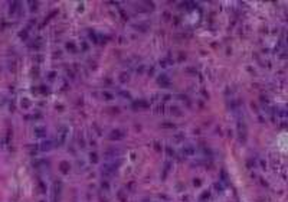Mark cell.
Masks as SVG:
<instances>
[{"label": "cell", "instance_id": "obj_1", "mask_svg": "<svg viewBox=\"0 0 288 202\" xmlns=\"http://www.w3.org/2000/svg\"><path fill=\"white\" fill-rule=\"evenodd\" d=\"M115 169H117L115 163H107V165H104V167L101 169V173H102V176H105V178H110V176H112V175L115 173Z\"/></svg>", "mask_w": 288, "mask_h": 202}, {"label": "cell", "instance_id": "obj_2", "mask_svg": "<svg viewBox=\"0 0 288 202\" xmlns=\"http://www.w3.org/2000/svg\"><path fill=\"white\" fill-rule=\"evenodd\" d=\"M66 134H68V129H66L65 126H62L61 129L58 130V136H56V143H58V146H62V144L65 143Z\"/></svg>", "mask_w": 288, "mask_h": 202}, {"label": "cell", "instance_id": "obj_3", "mask_svg": "<svg viewBox=\"0 0 288 202\" xmlns=\"http://www.w3.org/2000/svg\"><path fill=\"white\" fill-rule=\"evenodd\" d=\"M124 132L123 130H112L111 132V134H110V139L111 140H121V139H124Z\"/></svg>", "mask_w": 288, "mask_h": 202}, {"label": "cell", "instance_id": "obj_4", "mask_svg": "<svg viewBox=\"0 0 288 202\" xmlns=\"http://www.w3.org/2000/svg\"><path fill=\"white\" fill-rule=\"evenodd\" d=\"M35 136L36 137H46V129L45 127H42V126H39V127H35Z\"/></svg>", "mask_w": 288, "mask_h": 202}, {"label": "cell", "instance_id": "obj_5", "mask_svg": "<svg viewBox=\"0 0 288 202\" xmlns=\"http://www.w3.org/2000/svg\"><path fill=\"white\" fill-rule=\"evenodd\" d=\"M194 152H196V149L193 146H190V144H187V146L183 147V154H185V156H193Z\"/></svg>", "mask_w": 288, "mask_h": 202}, {"label": "cell", "instance_id": "obj_6", "mask_svg": "<svg viewBox=\"0 0 288 202\" xmlns=\"http://www.w3.org/2000/svg\"><path fill=\"white\" fill-rule=\"evenodd\" d=\"M53 147V144H52V141L50 140H48V141H43L41 144V150H43V152H48V150H50Z\"/></svg>", "mask_w": 288, "mask_h": 202}, {"label": "cell", "instance_id": "obj_7", "mask_svg": "<svg viewBox=\"0 0 288 202\" xmlns=\"http://www.w3.org/2000/svg\"><path fill=\"white\" fill-rule=\"evenodd\" d=\"M158 82L161 84V85H163L164 88H167V87L170 85V81H169V78L166 77V75H161V77L158 78Z\"/></svg>", "mask_w": 288, "mask_h": 202}, {"label": "cell", "instance_id": "obj_8", "mask_svg": "<svg viewBox=\"0 0 288 202\" xmlns=\"http://www.w3.org/2000/svg\"><path fill=\"white\" fill-rule=\"evenodd\" d=\"M69 167H71V166H69L68 162H62V163H61V170L63 172V173H68V172H69Z\"/></svg>", "mask_w": 288, "mask_h": 202}, {"label": "cell", "instance_id": "obj_9", "mask_svg": "<svg viewBox=\"0 0 288 202\" xmlns=\"http://www.w3.org/2000/svg\"><path fill=\"white\" fill-rule=\"evenodd\" d=\"M102 97L105 98V100H112V98H114V95H112L111 92H107V91H104V92H102Z\"/></svg>", "mask_w": 288, "mask_h": 202}, {"label": "cell", "instance_id": "obj_10", "mask_svg": "<svg viewBox=\"0 0 288 202\" xmlns=\"http://www.w3.org/2000/svg\"><path fill=\"white\" fill-rule=\"evenodd\" d=\"M89 156H91V162H92V163H96V162H98V154L96 153H91Z\"/></svg>", "mask_w": 288, "mask_h": 202}, {"label": "cell", "instance_id": "obj_11", "mask_svg": "<svg viewBox=\"0 0 288 202\" xmlns=\"http://www.w3.org/2000/svg\"><path fill=\"white\" fill-rule=\"evenodd\" d=\"M120 79H121V82H125V81H128V74H121Z\"/></svg>", "mask_w": 288, "mask_h": 202}, {"label": "cell", "instance_id": "obj_12", "mask_svg": "<svg viewBox=\"0 0 288 202\" xmlns=\"http://www.w3.org/2000/svg\"><path fill=\"white\" fill-rule=\"evenodd\" d=\"M172 113H174L176 116H182V113L179 111V108H177V107H172Z\"/></svg>", "mask_w": 288, "mask_h": 202}, {"label": "cell", "instance_id": "obj_13", "mask_svg": "<svg viewBox=\"0 0 288 202\" xmlns=\"http://www.w3.org/2000/svg\"><path fill=\"white\" fill-rule=\"evenodd\" d=\"M118 198L121 199V202H127V199H125V196H124V192H118Z\"/></svg>", "mask_w": 288, "mask_h": 202}, {"label": "cell", "instance_id": "obj_14", "mask_svg": "<svg viewBox=\"0 0 288 202\" xmlns=\"http://www.w3.org/2000/svg\"><path fill=\"white\" fill-rule=\"evenodd\" d=\"M101 186H102V189H105V191H108V188H110V186H108V182H102Z\"/></svg>", "mask_w": 288, "mask_h": 202}, {"label": "cell", "instance_id": "obj_15", "mask_svg": "<svg viewBox=\"0 0 288 202\" xmlns=\"http://www.w3.org/2000/svg\"><path fill=\"white\" fill-rule=\"evenodd\" d=\"M206 198H209V192H205L203 195L200 196V201H203V199H206Z\"/></svg>", "mask_w": 288, "mask_h": 202}, {"label": "cell", "instance_id": "obj_16", "mask_svg": "<svg viewBox=\"0 0 288 202\" xmlns=\"http://www.w3.org/2000/svg\"><path fill=\"white\" fill-rule=\"evenodd\" d=\"M66 48L71 49V51H75V46H74V43H68V45H66Z\"/></svg>", "mask_w": 288, "mask_h": 202}, {"label": "cell", "instance_id": "obj_17", "mask_svg": "<svg viewBox=\"0 0 288 202\" xmlns=\"http://www.w3.org/2000/svg\"><path fill=\"white\" fill-rule=\"evenodd\" d=\"M22 105H23V107H26V108H28L29 105H30V103H29V101H26V100H25V101H22Z\"/></svg>", "mask_w": 288, "mask_h": 202}, {"label": "cell", "instance_id": "obj_18", "mask_svg": "<svg viewBox=\"0 0 288 202\" xmlns=\"http://www.w3.org/2000/svg\"><path fill=\"white\" fill-rule=\"evenodd\" d=\"M163 127H174V124H170V123H164Z\"/></svg>", "mask_w": 288, "mask_h": 202}]
</instances>
